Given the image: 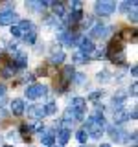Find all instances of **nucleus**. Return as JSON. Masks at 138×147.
<instances>
[{"instance_id": "obj_1", "label": "nucleus", "mask_w": 138, "mask_h": 147, "mask_svg": "<svg viewBox=\"0 0 138 147\" xmlns=\"http://www.w3.org/2000/svg\"><path fill=\"white\" fill-rule=\"evenodd\" d=\"M96 13L101 17H109L112 15L114 11H116V2H110V0H99V2H96Z\"/></svg>"}, {"instance_id": "obj_2", "label": "nucleus", "mask_w": 138, "mask_h": 147, "mask_svg": "<svg viewBox=\"0 0 138 147\" xmlns=\"http://www.w3.org/2000/svg\"><path fill=\"white\" fill-rule=\"evenodd\" d=\"M107 132L110 134L112 142H116V144H122V142H129V132H125L122 127H114V125H110V127H107Z\"/></svg>"}, {"instance_id": "obj_3", "label": "nucleus", "mask_w": 138, "mask_h": 147, "mask_svg": "<svg viewBox=\"0 0 138 147\" xmlns=\"http://www.w3.org/2000/svg\"><path fill=\"white\" fill-rule=\"evenodd\" d=\"M44 94H46V86L44 85H39V83L30 85L24 90V96H26L28 99H37V98H41V96H44Z\"/></svg>"}, {"instance_id": "obj_4", "label": "nucleus", "mask_w": 138, "mask_h": 147, "mask_svg": "<svg viewBox=\"0 0 138 147\" xmlns=\"http://www.w3.org/2000/svg\"><path fill=\"white\" fill-rule=\"evenodd\" d=\"M85 109H87L85 98H74L72 99V110L76 112V119H85Z\"/></svg>"}, {"instance_id": "obj_5", "label": "nucleus", "mask_w": 138, "mask_h": 147, "mask_svg": "<svg viewBox=\"0 0 138 147\" xmlns=\"http://www.w3.org/2000/svg\"><path fill=\"white\" fill-rule=\"evenodd\" d=\"M17 20H18V15L13 9H2L0 11V26H11Z\"/></svg>"}, {"instance_id": "obj_6", "label": "nucleus", "mask_w": 138, "mask_h": 147, "mask_svg": "<svg viewBox=\"0 0 138 147\" xmlns=\"http://www.w3.org/2000/svg\"><path fill=\"white\" fill-rule=\"evenodd\" d=\"M77 46H79V52L85 53V55H89V53H92V52L96 50L94 42H92L89 37H79V40H77Z\"/></svg>"}, {"instance_id": "obj_7", "label": "nucleus", "mask_w": 138, "mask_h": 147, "mask_svg": "<svg viewBox=\"0 0 138 147\" xmlns=\"http://www.w3.org/2000/svg\"><path fill=\"white\" fill-rule=\"evenodd\" d=\"M28 116L33 118V119H37V121H41V119L46 116L44 105H30V107H28Z\"/></svg>"}, {"instance_id": "obj_8", "label": "nucleus", "mask_w": 138, "mask_h": 147, "mask_svg": "<svg viewBox=\"0 0 138 147\" xmlns=\"http://www.w3.org/2000/svg\"><path fill=\"white\" fill-rule=\"evenodd\" d=\"M109 30H110V28L105 26V24H96V26L90 30V37H92V39H105V37L109 35ZM92 39H90V40H92Z\"/></svg>"}, {"instance_id": "obj_9", "label": "nucleus", "mask_w": 138, "mask_h": 147, "mask_svg": "<svg viewBox=\"0 0 138 147\" xmlns=\"http://www.w3.org/2000/svg\"><path fill=\"white\" fill-rule=\"evenodd\" d=\"M125 99H127V94L125 92H116L112 96V105H114V110H122L123 105H125Z\"/></svg>"}, {"instance_id": "obj_10", "label": "nucleus", "mask_w": 138, "mask_h": 147, "mask_svg": "<svg viewBox=\"0 0 138 147\" xmlns=\"http://www.w3.org/2000/svg\"><path fill=\"white\" fill-rule=\"evenodd\" d=\"M81 20H83V11H70L68 15H64V22H66L68 26H74Z\"/></svg>"}, {"instance_id": "obj_11", "label": "nucleus", "mask_w": 138, "mask_h": 147, "mask_svg": "<svg viewBox=\"0 0 138 147\" xmlns=\"http://www.w3.org/2000/svg\"><path fill=\"white\" fill-rule=\"evenodd\" d=\"M41 142H43V145H53L55 142V132L53 129H46V131H43V134H41Z\"/></svg>"}, {"instance_id": "obj_12", "label": "nucleus", "mask_w": 138, "mask_h": 147, "mask_svg": "<svg viewBox=\"0 0 138 147\" xmlns=\"http://www.w3.org/2000/svg\"><path fill=\"white\" fill-rule=\"evenodd\" d=\"M24 110H26V105H24V101H22V99L17 98V99L11 101V112L15 114V116H22Z\"/></svg>"}, {"instance_id": "obj_13", "label": "nucleus", "mask_w": 138, "mask_h": 147, "mask_svg": "<svg viewBox=\"0 0 138 147\" xmlns=\"http://www.w3.org/2000/svg\"><path fill=\"white\" fill-rule=\"evenodd\" d=\"M74 74H76V70H74V66H72V64H66V66L63 68V72H61V79H63L64 85H66L68 81H72Z\"/></svg>"}, {"instance_id": "obj_14", "label": "nucleus", "mask_w": 138, "mask_h": 147, "mask_svg": "<svg viewBox=\"0 0 138 147\" xmlns=\"http://www.w3.org/2000/svg\"><path fill=\"white\" fill-rule=\"evenodd\" d=\"M50 2H52V0H43V2H41V0H33V2H28V4H26V7H30V9H39V11H43L44 7H48V6H50Z\"/></svg>"}, {"instance_id": "obj_15", "label": "nucleus", "mask_w": 138, "mask_h": 147, "mask_svg": "<svg viewBox=\"0 0 138 147\" xmlns=\"http://www.w3.org/2000/svg\"><path fill=\"white\" fill-rule=\"evenodd\" d=\"M129 119V114L125 110H114V123H116V127H120L122 123H125Z\"/></svg>"}, {"instance_id": "obj_16", "label": "nucleus", "mask_w": 138, "mask_h": 147, "mask_svg": "<svg viewBox=\"0 0 138 147\" xmlns=\"http://www.w3.org/2000/svg\"><path fill=\"white\" fill-rule=\"evenodd\" d=\"M50 6H52L53 13L57 15V18H64L66 11H64V4H63V2H50Z\"/></svg>"}, {"instance_id": "obj_17", "label": "nucleus", "mask_w": 138, "mask_h": 147, "mask_svg": "<svg viewBox=\"0 0 138 147\" xmlns=\"http://www.w3.org/2000/svg\"><path fill=\"white\" fill-rule=\"evenodd\" d=\"M70 134H72V132L70 131H66V129H59V131H57V140H59V145H64V144H66V142L68 140H70Z\"/></svg>"}, {"instance_id": "obj_18", "label": "nucleus", "mask_w": 138, "mask_h": 147, "mask_svg": "<svg viewBox=\"0 0 138 147\" xmlns=\"http://www.w3.org/2000/svg\"><path fill=\"white\" fill-rule=\"evenodd\" d=\"M18 30H20L22 33H31V31H35V26H33V22H31V20H20Z\"/></svg>"}, {"instance_id": "obj_19", "label": "nucleus", "mask_w": 138, "mask_h": 147, "mask_svg": "<svg viewBox=\"0 0 138 147\" xmlns=\"http://www.w3.org/2000/svg\"><path fill=\"white\" fill-rule=\"evenodd\" d=\"M11 64L15 66V70H17V68H24L26 64H28V61H26V55H24V53H18V55H17V59H15V61H13Z\"/></svg>"}, {"instance_id": "obj_20", "label": "nucleus", "mask_w": 138, "mask_h": 147, "mask_svg": "<svg viewBox=\"0 0 138 147\" xmlns=\"http://www.w3.org/2000/svg\"><path fill=\"white\" fill-rule=\"evenodd\" d=\"M63 61H64V53L61 52V50H59V52H53L52 57H50V63L52 64H61Z\"/></svg>"}, {"instance_id": "obj_21", "label": "nucleus", "mask_w": 138, "mask_h": 147, "mask_svg": "<svg viewBox=\"0 0 138 147\" xmlns=\"http://www.w3.org/2000/svg\"><path fill=\"white\" fill-rule=\"evenodd\" d=\"M15 72H17V70H15V66L9 63L7 66H4V68H2V72H0V74H2V77H6V79H7V77H13V76H15Z\"/></svg>"}, {"instance_id": "obj_22", "label": "nucleus", "mask_w": 138, "mask_h": 147, "mask_svg": "<svg viewBox=\"0 0 138 147\" xmlns=\"http://www.w3.org/2000/svg\"><path fill=\"white\" fill-rule=\"evenodd\" d=\"M74 119H76V112L72 110V107H68L66 110H64V114H63V121H66V123H74Z\"/></svg>"}, {"instance_id": "obj_23", "label": "nucleus", "mask_w": 138, "mask_h": 147, "mask_svg": "<svg viewBox=\"0 0 138 147\" xmlns=\"http://www.w3.org/2000/svg\"><path fill=\"white\" fill-rule=\"evenodd\" d=\"M136 6H138V4H136V0H131V2H123L122 6H120V9H122V11H125V13H129L131 9H135Z\"/></svg>"}, {"instance_id": "obj_24", "label": "nucleus", "mask_w": 138, "mask_h": 147, "mask_svg": "<svg viewBox=\"0 0 138 147\" xmlns=\"http://www.w3.org/2000/svg\"><path fill=\"white\" fill-rule=\"evenodd\" d=\"M76 138L81 142V144H85V142H87V138H89V132H87L85 129H79V131H77V134H76Z\"/></svg>"}, {"instance_id": "obj_25", "label": "nucleus", "mask_w": 138, "mask_h": 147, "mask_svg": "<svg viewBox=\"0 0 138 147\" xmlns=\"http://www.w3.org/2000/svg\"><path fill=\"white\" fill-rule=\"evenodd\" d=\"M87 61H89V55H85L81 52H77L76 55H74V63H87Z\"/></svg>"}, {"instance_id": "obj_26", "label": "nucleus", "mask_w": 138, "mask_h": 147, "mask_svg": "<svg viewBox=\"0 0 138 147\" xmlns=\"http://www.w3.org/2000/svg\"><path fill=\"white\" fill-rule=\"evenodd\" d=\"M109 79H110V74H109L107 70H101V72L98 74V81H99V83H107Z\"/></svg>"}, {"instance_id": "obj_27", "label": "nucleus", "mask_w": 138, "mask_h": 147, "mask_svg": "<svg viewBox=\"0 0 138 147\" xmlns=\"http://www.w3.org/2000/svg\"><path fill=\"white\" fill-rule=\"evenodd\" d=\"M55 109H57V107H55L53 101H48V103L44 105V112L46 114H55Z\"/></svg>"}, {"instance_id": "obj_28", "label": "nucleus", "mask_w": 138, "mask_h": 147, "mask_svg": "<svg viewBox=\"0 0 138 147\" xmlns=\"http://www.w3.org/2000/svg\"><path fill=\"white\" fill-rule=\"evenodd\" d=\"M37 39V31H31V33H24V40L28 44H33Z\"/></svg>"}, {"instance_id": "obj_29", "label": "nucleus", "mask_w": 138, "mask_h": 147, "mask_svg": "<svg viewBox=\"0 0 138 147\" xmlns=\"http://www.w3.org/2000/svg\"><path fill=\"white\" fill-rule=\"evenodd\" d=\"M85 74H81V72H77V74H74V77H72V81L74 83H77V85H81V83H85Z\"/></svg>"}, {"instance_id": "obj_30", "label": "nucleus", "mask_w": 138, "mask_h": 147, "mask_svg": "<svg viewBox=\"0 0 138 147\" xmlns=\"http://www.w3.org/2000/svg\"><path fill=\"white\" fill-rule=\"evenodd\" d=\"M101 96H103V90H96V92H90L89 94V99L90 101H98Z\"/></svg>"}, {"instance_id": "obj_31", "label": "nucleus", "mask_w": 138, "mask_h": 147, "mask_svg": "<svg viewBox=\"0 0 138 147\" xmlns=\"http://www.w3.org/2000/svg\"><path fill=\"white\" fill-rule=\"evenodd\" d=\"M81 7H83V4L79 2V0H74V2H70V9H72V11H81Z\"/></svg>"}, {"instance_id": "obj_32", "label": "nucleus", "mask_w": 138, "mask_h": 147, "mask_svg": "<svg viewBox=\"0 0 138 147\" xmlns=\"http://www.w3.org/2000/svg\"><path fill=\"white\" fill-rule=\"evenodd\" d=\"M127 18L129 20H133V22H136V18H138V13H136V7L135 9H131V11L127 13Z\"/></svg>"}, {"instance_id": "obj_33", "label": "nucleus", "mask_w": 138, "mask_h": 147, "mask_svg": "<svg viewBox=\"0 0 138 147\" xmlns=\"http://www.w3.org/2000/svg\"><path fill=\"white\" fill-rule=\"evenodd\" d=\"M11 35H15V37H22V31L18 30V26H11Z\"/></svg>"}, {"instance_id": "obj_34", "label": "nucleus", "mask_w": 138, "mask_h": 147, "mask_svg": "<svg viewBox=\"0 0 138 147\" xmlns=\"http://www.w3.org/2000/svg\"><path fill=\"white\" fill-rule=\"evenodd\" d=\"M20 132H22L24 136H30V132H31V127H28V125H22V127H20Z\"/></svg>"}, {"instance_id": "obj_35", "label": "nucleus", "mask_w": 138, "mask_h": 147, "mask_svg": "<svg viewBox=\"0 0 138 147\" xmlns=\"http://www.w3.org/2000/svg\"><path fill=\"white\" fill-rule=\"evenodd\" d=\"M136 88H138V85H136V83H133V85H131V88H129L131 96H136Z\"/></svg>"}, {"instance_id": "obj_36", "label": "nucleus", "mask_w": 138, "mask_h": 147, "mask_svg": "<svg viewBox=\"0 0 138 147\" xmlns=\"http://www.w3.org/2000/svg\"><path fill=\"white\" fill-rule=\"evenodd\" d=\"M4 94H6V86L0 83V96H4Z\"/></svg>"}, {"instance_id": "obj_37", "label": "nucleus", "mask_w": 138, "mask_h": 147, "mask_svg": "<svg viewBox=\"0 0 138 147\" xmlns=\"http://www.w3.org/2000/svg\"><path fill=\"white\" fill-rule=\"evenodd\" d=\"M131 74H133V76H136V74H138V66H136V64L131 68Z\"/></svg>"}, {"instance_id": "obj_38", "label": "nucleus", "mask_w": 138, "mask_h": 147, "mask_svg": "<svg viewBox=\"0 0 138 147\" xmlns=\"http://www.w3.org/2000/svg\"><path fill=\"white\" fill-rule=\"evenodd\" d=\"M136 114H138V112H136V109H135V110H133V112H131V114H129V118H133V119H136Z\"/></svg>"}, {"instance_id": "obj_39", "label": "nucleus", "mask_w": 138, "mask_h": 147, "mask_svg": "<svg viewBox=\"0 0 138 147\" xmlns=\"http://www.w3.org/2000/svg\"><path fill=\"white\" fill-rule=\"evenodd\" d=\"M4 101H6V98H4V96H0V107L4 105Z\"/></svg>"}, {"instance_id": "obj_40", "label": "nucleus", "mask_w": 138, "mask_h": 147, "mask_svg": "<svg viewBox=\"0 0 138 147\" xmlns=\"http://www.w3.org/2000/svg\"><path fill=\"white\" fill-rule=\"evenodd\" d=\"M101 147H110V145L109 144H101Z\"/></svg>"}, {"instance_id": "obj_41", "label": "nucleus", "mask_w": 138, "mask_h": 147, "mask_svg": "<svg viewBox=\"0 0 138 147\" xmlns=\"http://www.w3.org/2000/svg\"><path fill=\"white\" fill-rule=\"evenodd\" d=\"M50 147H61V145H55V144H53V145H50Z\"/></svg>"}, {"instance_id": "obj_42", "label": "nucleus", "mask_w": 138, "mask_h": 147, "mask_svg": "<svg viewBox=\"0 0 138 147\" xmlns=\"http://www.w3.org/2000/svg\"><path fill=\"white\" fill-rule=\"evenodd\" d=\"M81 147H92V145H81Z\"/></svg>"}, {"instance_id": "obj_43", "label": "nucleus", "mask_w": 138, "mask_h": 147, "mask_svg": "<svg viewBox=\"0 0 138 147\" xmlns=\"http://www.w3.org/2000/svg\"><path fill=\"white\" fill-rule=\"evenodd\" d=\"M4 147H13V145H4Z\"/></svg>"}, {"instance_id": "obj_44", "label": "nucleus", "mask_w": 138, "mask_h": 147, "mask_svg": "<svg viewBox=\"0 0 138 147\" xmlns=\"http://www.w3.org/2000/svg\"><path fill=\"white\" fill-rule=\"evenodd\" d=\"M133 147H136V145H135V144H133Z\"/></svg>"}]
</instances>
